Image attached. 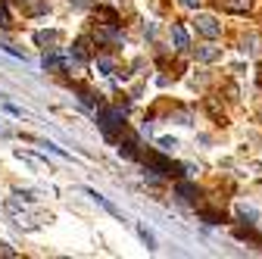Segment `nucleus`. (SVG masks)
Instances as JSON below:
<instances>
[{
  "label": "nucleus",
  "mask_w": 262,
  "mask_h": 259,
  "mask_svg": "<svg viewBox=\"0 0 262 259\" xmlns=\"http://www.w3.org/2000/svg\"><path fill=\"white\" fill-rule=\"evenodd\" d=\"M125 113H128V103H122V106H97V125H100V132L110 138V141H116V135L125 128Z\"/></svg>",
  "instance_id": "nucleus-1"
},
{
  "label": "nucleus",
  "mask_w": 262,
  "mask_h": 259,
  "mask_svg": "<svg viewBox=\"0 0 262 259\" xmlns=\"http://www.w3.org/2000/svg\"><path fill=\"white\" fill-rule=\"evenodd\" d=\"M193 28L200 31L203 38H209V41H215V38L222 35V22H219L215 16H206V13H200V16L193 19Z\"/></svg>",
  "instance_id": "nucleus-2"
},
{
  "label": "nucleus",
  "mask_w": 262,
  "mask_h": 259,
  "mask_svg": "<svg viewBox=\"0 0 262 259\" xmlns=\"http://www.w3.org/2000/svg\"><path fill=\"white\" fill-rule=\"evenodd\" d=\"M94 41L97 44H113V47H119V44H125V35L119 31V25H97L94 28Z\"/></svg>",
  "instance_id": "nucleus-3"
},
{
  "label": "nucleus",
  "mask_w": 262,
  "mask_h": 259,
  "mask_svg": "<svg viewBox=\"0 0 262 259\" xmlns=\"http://www.w3.org/2000/svg\"><path fill=\"white\" fill-rule=\"evenodd\" d=\"M41 66H44V69H50V72H59V69H69V66H81V62H78V59H72V56H59L56 50H44Z\"/></svg>",
  "instance_id": "nucleus-4"
},
{
  "label": "nucleus",
  "mask_w": 262,
  "mask_h": 259,
  "mask_svg": "<svg viewBox=\"0 0 262 259\" xmlns=\"http://www.w3.org/2000/svg\"><path fill=\"white\" fill-rule=\"evenodd\" d=\"M59 41H62V31H56V28L35 31V44H38V47H44V50H56V47H59Z\"/></svg>",
  "instance_id": "nucleus-5"
},
{
  "label": "nucleus",
  "mask_w": 262,
  "mask_h": 259,
  "mask_svg": "<svg viewBox=\"0 0 262 259\" xmlns=\"http://www.w3.org/2000/svg\"><path fill=\"white\" fill-rule=\"evenodd\" d=\"M175 193H178L184 203H200V197H203V190L196 187L193 181H178L175 184Z\"/></svg>",
  "instance_id": "nucleus-6"
},
{
  "label": "nucleus",
  "mask_w": 262,
  "mask_h": 259,
  "mask_svg": "<svg viewBox=\"0 0 262 259\" xmlns=\"http://www.w3.org/2000/svg\"><path fill=\"white\" fill-rule=\"evenodd\" d=\"M72 59H78L81 66H88V62L94 59V53H91V41H88V38H78V41L72 44Z\"/></svg>",
  "instance_id": "nucleus-7"
},
{
  "label": "nucleus",
  "mask_w": 262,
  "mask_h": 259,
  "mask_svg": "<svg viewBox=\"0 0 262 259\" xmlns=\"http://www.w3.org/2000/svg\"><path fill=\"white\" fill-rule=\"evenodd\" d=\"M84 193H88V197H91V200H94L97 206H103V209H106L110 215H116L119 222H125V219H122V209H119V206H113V203H110V200L103 197V193H97V190H91V187H84Z\"/></svg>",
  "instance_id": "nucleus-8"
},
{
  "label": "nucleus",
  "mask_w": 262,
  "mask_h": 259,
  "mask_svg": "<svg viewBox=\"0 0 262 259\" xmlns=\"http://www.w3.org/2000/svg\"><path fill=\"white\" fill-rule=\"evenodd\" d=\"M172 44H175V50H187V47H190L187 28H184L181 22H172Z\"/></svg>",
  "instance_id": "nucleus-9"
},
{
  "label": "nucleus",
  "mask_w": 262,
  "mask_h": 259,
  "mask_svg": "<svg viewBox=\"0 0 262 259\" xmlns=\"http://www.w3.org/2000/svg\"><path fill=\"white\" fill-rule=\"evenodd\" d=\"M193 56H196V62H215V59L222 56V47H212V44L196 47V50H193Z\"/></svg>",
  "instance_id": "nucleus-10"
},
{
  "label": "nucleus",
  "mask_w": 262,
  "mask_h": 259,
  "mask_svg": "<svg viewBox=\"0 0 262 259\" xmlns=\"http://www.w3.org/2000/svg\"><path fill=\"white\" fill-rule=\"evenodd\" d=\"M25 16H44L47 13V0H19Z\"/></svg>",
  "instance_id": "nucleus-11"
},
{
  "label": "nucleus",
  "mask_w": 262,
  "mask_h": 259,
  "mask_svg": "<svg viewBox=\"0 0 262 259\" xmlns=\"http://www.w3.org/2000/svg\"><path fill=\"white\" fill-rule=\"evenodd\" d=\"M94 19L100 22V25H119V13L110 10V7H97L94 10Z\"/></svg>",
  "instance_id": "nucleus-12"
},
{
  "label": "nucleus",
  "mask_w": 262,
  "mask_h": 259,
  "mask_svg": "<svg viewBox=\"0 0 262 259\" xmlns=\"http://www.w3.org/2000/svg\"><path fill=\"white\" fill-rule=\"evenodd\" d=\"M222 7H225L228 13H250L253 0H222Z\"/></svg>",
  "instance_id": "nucleus-13"
},
{
  "label": "nucleus",
  "mask_w": 262,
  "mask_h": 259,
  "mask_svg": "<svg viewBox=\"0 0 262 259\" xmlns=\"http://www.w3.org/2000/svg\"><path fill=\"white\" fill-rule=\"evenodd\" d=\"M237 215H241L247 225H256V222H259V212H256V206H250V203H237Z\"/></svg>",
  "instance_id": "nucleus-14"
},
{
  "label": "nucleus",
  "mask_w": 262,
  "mask_h": 259,
  "mask_svg": "<svg viewBox=\"0 0 262 259\" xmlns=\"http://www.w3.org/2000/svg\"><path fill=\"white\" fill-rule=\"evenodd\" d=\"M244 53H259L262 50V35H250V38H244V47H241Z\"/></svg>",
  "instance_id": "nucleus-15"
},
{
  "label": "nucleus",
  "mask_w": 262,
  "mask_h": 259,
  "mask_svg": "<svg viewBox=\"0 0 262 259\" xmlns=\"http://www.w3.org/2000/svg\"><path fill=\"white\" fill-rule=\"evenodd\" d=\"M138 238L147 244V250H156V238H153V231L147 228V225H138Z\"/></svg>",
  "instance_id": "nucleus-16"
},
{
  "label": "nucleus",
  "mask_w": 262,
  "mask_h": 259,
  "mask_svg": "<svg viewBox=\"0 0 262 259\" xmlns=\"http://www.w3.org/2000/svg\"><path fill=\"white\" fill-rule=\"evenodd\" d=\"M113 59L110 56H100V59H97V72H100V75H113Z\"/></svg>",
  "instance_id": "nucleus-17"
},
{
  "label": "nucleus",
  "mask_w": 262,
  "mask_h": 259,
  "mask_svg": "<svg viewBox=\"0 0 262 259\" xmlns=\"http://www.w3.org/2000/svg\"><path fill=\"white\" fill-rule=\"evenodd\" d=\"M78 100H81L88 110H97V97H94L91 91H78Z\"/></svg>",
  "instance_id": "nucleus-18"
},
{
  "label": "nucleus",
  "mask_w": 262,
  "mask_h": 259,
  "mask_svg": "<svg viewBox=\"0 0 262 259\" xmlns=\"http://www.w3.org/2000/svg\"><path fill=\"white\" fill-rule=\"evenodd\" d=\"M0 28H10V7H7V0H0Z\"/></svg>",
  "instance_id": "nucleus-19"
},
{
  "label": "nucleus",
  "mask_w": 262,
  "mask_h": 259,
  "mask_svg": "<svg viewBox=\"0 0 262 259\" xmlns=\"http://www.w3.org/2000/svg\"><path fill=\"white\" fill-rule=\"evenodd\" d=\"M203 219H206V225H222V222H225L219 212H203Z\"/></svg>",
  "instance_id": "nucleus-20"
},
{
  "label": "nucleus",
  "mask_w": 262,
  "mask_h": 259,
  "mask_svg": "<svg viewBox=\"0 0 262 259\" xmlns=\"http://www.w3.org/2000/svg\"><path fill=\"white\" fill-rule=\"evenodd\" d=\"M159 147H162V150H175L178 141H175V138H159Z\"/></svg>",
  "instance_id": "nucleus-21"
},
{
  "label": "nucleus",
  "mask_w": 262,
  "mask_h": 259,
  "mask_svg": "<svg viewBox=\"0 0 262 259\" xmlns=\"http://www.w3.org/2000/svg\"><path fill=\"white\" fill-rule=\"evenodd\" d=\"M75 10H91V0H69Z\"/></svg>",
  "instance_id": "nucleus-22"
},
{
  "label": "nucleus",
  "mask_w": 262,
  "mask_h": 259,
  "mask_svg": "<svg viewBox=\"0 0 262 259\" xmlns=\"http://www.w3.org/2000/svg\"><path fill=\"white\" fill-rule=\"evenodd\" d=\"M181 7L184 10H196V7H200V0H181Z\"/></svg>",
  "instance_id": "nucleus-23"
},
{
  "label": "nucleus",
  "mask_w": 262,
  "mask_h": 259,
  "mask_svg": "<svg viewBox=\"0 0 262 259\" xmlns=\"http://www.w3.org/2000/svg\"><path fill=\"white\" fill-rule=\"evenodd\" d=\"M175 119H178V122H181V125H193V122H190V116H187V113H175Z\"/></svg>",
  "instance_id": "nucleus-24"
},
{
  "label": "nucleus",
  "mask_w": 262,
  "mask_h": 259,
  "mask_svg": "<svg viewBox=\"0 0 262 259\" xmlns=\"http://www.w3.org/2000/svg\"><path fill=\"white\" fill-rule=\"evenodd\" d=\"M259 81H262V62H259Z\"/></svg>",
  "instance_id": "nucleus-25"
}]
</instances>
